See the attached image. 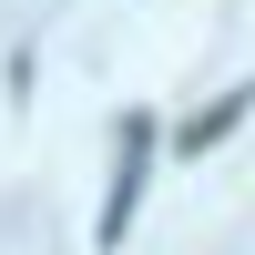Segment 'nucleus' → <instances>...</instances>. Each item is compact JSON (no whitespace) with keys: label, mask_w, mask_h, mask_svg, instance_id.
<instances>
[{"label":"nucleus","mask_w":255,"mask_h":255,"mask_svg":"<svg viewBox=\"0 0 255 255\" xmlns=\"http://www.w3.org/2000/svg\"><path fill=\"white\" fill-rule=\"evenodd\" d=\"M245 113H255V82H245V92H225L215 113H194V123H184V143H194V153H204V143H225V133H235Z\"/></svg>","instance_id":"nucleus-2"},{"label":"nucleus","mask_w":255,"mask_h":255,"mask_svg":"<svg viewBox=\"0 0 255 255\" xmlns=\"http://www.w3.org/2000/svg\"><path fill=\"white\" fill-rule=\"evenodd\" d=\"M153 143H163V123H153V113H133V123H123V153H113V194H102V225H92L102 245H123V225H133V204H143V174H153Z\"/></svg>","instance_id":"nucleus-1"}]
</instances>
